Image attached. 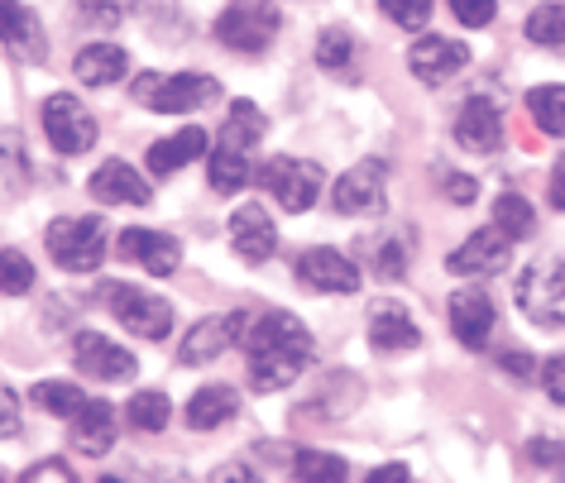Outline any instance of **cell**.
<instances>
[{
	"instance_id": "obj_12",
	"label": "cell",
	"mask_w": 565,
	"mask_h": 483,
	"mask_svg": "<svg viewBox=\"0 0 565 483\" xmlns=\"http://www.w3.org/2000/svg\"><path fill=\"white\" fill-rule=\"evenodd\" d=\"M245 325H249L245 311H231V316H206V321H196L192 331H188V340L178 345V359L188 364V368L221 359V354L239 340V331H245Z\"/></svg>"
},
{
	"instance_id": "obj_30",
	"label": "cell",
	"mask_w": 565,
	"mask_h": 483,
	"mask_svg": "<svg viewBox=\"0 0 565 483\" xmlns=\"http://www.w3.org/2000/svg\"><path fill=\"white\" fill-rule=\"evenodd\" d=\"M493 230L508 235L518 245V239H527L536 230V211L527 196H518V192H503L499 202H493Z\"/></svg>"
},
{
	"instance_id": "obj_38",
	"label": "cell",
	"mask_w": 565,
	"mask_h": 483,
	"mask_svg": "<svg viewBox=\"0 0 565 483\" xmlns=\"http://www.w3.org/2000/svg\"><path fill=\"white\" fill-rule=\"evenodd\" d=\"M379 10L398 24V30H422L431 20V0H379Z\"/></svg>"
},
{
	"instance_id": "obj_20",
	"label": "cell",
	"mask_w": 565,
	"mask_h": 483,
	"mask_svg": "<svg viewBox=\"0 0 565 483\" xmlns=\"http://www.w3.org/2000/svg\"><path fill=\"white\" fill-rule=\"evenodd\" d=\"M456 139H460V149H470V153H493L503 139L499 106H493L489 96H470L456 116Z\"/></svg>"
},
{
	"instance_id": "obj_29",
	"label": "cell",
	"mask_w": 565,
	"mask_h": 483,
	"mask_svg": "<svg viewBox=\"0 0 565 483\" xmlns=\"http://www.w3.org/2000/svg\"><path fill=\"white\" fill-rule=\"evenodd\" d=\"M34 168H30V153H24V139L15 130L0 135V196H20L30 187Z\"/></svg>"
},
{
	"instance_id": "obj_1",
	"label": "cell",
	"mask_w": 565,
	"mask_h": 483,
	"mask_svg": "<svg viewBox=\"0 0 565 483\" xmlns=\"http://www.w3.org/2000/svg\"><path fill=\"white\" fill-rule=\"evenodd\" d=\"M245 354H249V388L282 393L317 364V340L292 311H264L245 331Z\"/></svg>"
},
{
	"instance_id": "obj_43",
	"label": "cell",
	"mask_w": 565,
	"mask_h": 483,
	"mask_svg": "<svg viewBox=\"0 0 565 483\" xmlns=\"http://www.w3.org/2000/svg\"><path fill=\"white\" fill-rule=\"evenodd\" d=\"M441 196H446V202L470 206L475 196H479V182H475L470 173H446V178H441Z\"/></svg>"
},
{
	"instance_id": "obj_17",
	"label": "cell",
	"mask_w": 565,
	"mask_h": 483,
	"mask_svg": "<svg viewBox=\"0 0 565 483\" xmlns=\"http://www.w3.org/2000/svg\"><path fill=\"white\" fill-rule=\"evenodd\" d=\"M231 249L245 264H268L278 249V225L264 206H239L231 216Z\"/></svg>"
},
{
	"instance_id": "obj_22",
	"label": "cell",
	"mask_w": 565,
	"mask_h": 483,
	"mask_svg": "<svg viewBox=\"0 0 565 483\" xmlns=\"http://www.w3.org/2000/svg\"><path fill=\"white\" fill-rule=\"evenodd\" d=\"M370 340H374V350L398 354V350H413L422 340V331L398 302H388L384 297V302H374V311H370Z\"/></svg>"
},
{
	"instance_id": "obj_34",
	"label": "cell",
	"mask_w": 565,
	"mask_h": 483,
	"mask_svg": "<svg viewBox=\"0 0 565 483\" xmlns=\"http://www.w3.org/2000/svg\"><path fill=\"white\" fill-rule=\"evenodd\" d=\"M522 34H527L536 49L565 53V6H536L527 15V24H522Z\"/></svg>"
},
{
	"instance_id": "obj_18",
	"label": "cell",
	"mask_w": 565,
	"mask_h": 483,
	"mask_svg": "<svg viewBox=\"0 0 565 483\" xmlns=\"http://www.w3.org/2000/svg\"><path fill=\"white\" fill-rule=\"evenodd\" d=\"M87 192H92L102 206H149V182L139 178L125 159H106V163L92 173Z\"/></svg>"
},
{
	"instance_id": "obj_47",
	"label": "cell",
	"mask_w": 565,
	"mask_h": 483,
	"mask_svg": "<svg viewBox=\"0 0 565 483\" xmlns=\"http://www.w3.org/2000/svg\"><path fill=\"white\" fill-rule=\"evenodd\" d=\"M551 206L565 211V153L551 163Z\"/></svg>"
},
{
	"instance_id": "obj_10",
	"label": "cell",
	"mask_w": 565,
	"mask_h": 483,
	"mask_svg": "<svg viewBox=\"0 0 565 483\" xmlns=\"http://www.w3.org/2000/svg\"><path fill=\"white\" fill-rule=\"evenodd\" d=\"M292 273H298V282L302 288H312V292H360L355 259L341 254V249H327V245L302 249L298 264H292Z\"/></svg>"
},
{
	"instance_id": "obj_26",
	"label": "cell",
	"mask_w": 565,
	"mask_h": 483,
	"mask_svg": "<svg viewBox=\"0 0 565 483\" xmlns=\"http://www.w3.org/2000/svg\"><path fill=\"white\" fill-rule=\"evenodd\" d=\"M249 178H254V153L235 149V144H221V139H216V149H211V163H206V182H211V192L235 196Z\"/></svg>"
},
{
	"instance_id": "obj_14",
	"label": "cell",
	"mask_w": 565,
	"mask_h": 483,
	"mask_svg": "<svg viewBox=\"0 0 565 483\" xmlns=\"http://www.w3.org/2000/svg\"><path fill=\"white\" fill-rule=\"evenodd\" d=\"M493 321H499V307L484 288H460L450 292V331L465 350H484L493 335Z\"/></svg>"
},
{
	"instance_id": "obj_23",
	"label": "cell",
	"mask_w": 565,
	"mask_h": 483,
	"mask_svg": "<svg viewBox=\"0 0 565 483\" xmlns=\"http://www.w3.org/2000/svg\"><path fill=\"white\" fill-rule=\"evenodd\" d=\"M206 153V130H178V135H163L149 144V173L153 178H168L178 168L196 163Z\"/></svg>"
},
{
	"instance_id": "obj_36",
	"label": "cell",
	"mask_w": 565,
	"mask_h": 483,
	"mask_svg": "<svg viewBox=\"0 0 565 483\" xmlns=\"http://www.w3.org/2000/svg\"><path fill=\"white\" fill-rule=\"evenodd\" d=\"M34 288V264L24 259L20 249H0V292L6 297H20Z\"/></svg>"
},
{
	"instance_id": "obj_11",
	"label": "cell",
	"mask_w": 565,
	"mask_h": 483,
	"mask_svg": "<svg viewBox=\"0 0 565 483\" xmlns=\"http://www.w3.org/2000/svg\"><path fill=\"white\" fill-rule=\"evenodd\" d=\"M73 359L87 378L96 383H130L135 378V354L116 345V340H106L102 331H77V345H73Z\"/></svg>"
},
{
	"instance_id": "obj_28",
	"label": "cell",
	"mask_w": 565,
	"mask_h": 483,
	"mask_svg": "<svg viewBox=\"0 0 565 483\" xmlns=\"http://www.w3.org/2000/svg\"><path fill=\"white\" fill-rule=\"evenodd\" d=\"M264 130H268V120H264L259 106H254V101H231V116H225L221 144H235V149L254 153V149L264 144Z\"/></svg>"
},
{
	"instance_id": "obj_6",
	"label": "cell",
	"mask_w": 565,
	"mask_h": 483,
	"mask_svg": "<svg viewBox=\"0 0 565 483\" xmlns=\"http://www.w3.org/2000/svg\"><path fill=\"white\" fill-rule=\"evenodd\" d=\"M102 302L110 307V316L139 340H168V331H173V307L153 292L130 288V282H106Z\"/></svg>"
},
{
	"instance_id": "obj_25",
	"label": "cell",
	"mask_w": 565,
	"mask_h": 483,
	"mask_svg": "<svg viewBox=\"0 0 565 483\" xmlns=\"http://www.w3.org/2000/svg\"><path fill=\"white\" fill-rule=\"evenodd\" d=\"M73 73H77V82H87V87H110V82H120L130 73V53L116 44H87L77 53Z\"/></svg>"
},
{
	"instance_id": "obj_40",
	"label": "cell",
	"mask_w": 565,
	"mask_h": 483,
	"mask_svg": "<svg viewBox=\"0 0 565 483\" xmlns=\"http://www.w3.org/2000/svg\"><path fill=\"white\" fill-rule=\"evenodd\" d=\"M20 431H24L20 397H15V388H6V383H0V440H20Z\"/></svg>"
},
{
	"instance_id": "obj_48",
	"label": "cell",
	"mask_w": 565,
	"mask_h": 483,
	"mask_svg": "<svg viewBox=\"0 0 565 483\" xmlns=\"http://www.w3.org/2000/svg\"><path fill=\"white\" fill-rule=\"evenodd\" d=\"M499 364H503V368H508V374H513V378H532V368H536V364L527 359V354H518V350H508Z\"/></svg>"
},
{
	"instance_id": "obj_8",
	"label": "cell",
	"mask_w": 565,
	"mask_h": 483,
	"mask_svg": "<svg viewBox=\"0 0 565 483\" xmlns=\"http://www.w3.org/2000/svg\"><path fill=\"white\" fill-rule=\"evenodd\" d=\"M384 178H388V168L379 159L355 163L345 178H335L331 211L335 216H384Z\"/></svg>"
},
{
	"instance_id": "obj_7",
	"label": "cell",
	"mask_w": 565,
	"mask_h": 483,
	"mask_svg": "<svg viewBox=\"0 0 565 483\" xmlns=\"http://www.w3.org/2000/svg\"><path fill=\"white\" fill-rule=\"evenodd\" d=\"M44 135H49V144L58 149V153H87L96 144V120H92V110L77 101V96H67V92H53L49 101H44Z\"/></svg>"
},
{
	"instance_id": "obj_32",
	"label": "cell",
	"mask_w": 565,
	"mask_h": 483,
	"mask_svg": "<svg viewBox=\"0 0 565 483\" xmlns=\"http://www.w3.org/2000/svg\"><path fill=\"white\" fill-rule=\"evenodd\" d=\"M527 110L532 125L551 139H565V87H536L527 92Z\"/></svg>"
},
{
	"instance_id": "obj_49",
	"label": "cell",
	"mask_w": 565,
	"mask_h": 483,
	"mask_svg": "<svg viewBox=\"0 0 565 483\" xmlns=\"http://www.w3.org/2000/svg\"><path fill=\"white\" fill-rule=\"evenodd\" d=\"M364 483H407V464H384V469H374Z\"/></svg>"
},
{
	"instance_id": "obj_3",
	"label": "cell",
	"mask_w": 565,
	"mask_h": 483,
	"mask_svg": "<svg viewBox=\"0 0 565 483\" xmlns=\"http://www.w3.org/2000/svg\"><path fill=\"white\" fill-rule=\"evenodd\" d=\"M44 245L53 264L67 273H96L106 259V221L102 216H58L49 225Z\"/></svg>"
},
{
	"instance_id": "obj_16",
	"label": "cell",
	"mask_w": 565,
	"mask_h": 483,
	"mask_svg": "<svg viewBox=\"0 0 565 483\" xmlns=\"http://www.w3.org/2000/svg\"><path fill=\"white\" fill-rule=\"evenodd\" d=\"M116 254H120V259H130V264H139L153 278H168V273H178V254L182 249H178L173 235L145 230V225H130V230H120Z\"/></svg>"
},
{
	"instance_id": "obj_31",
	"label": "cell",
	"mask_w": 565,
	"mask_h": 483,
	"mask_svg": "<svg viewBox=\"0 0 565 483\" xmlns=\"http://www.w3.org/2000/svg\"><path fill=\"white\" fill-rule=\"evenodd\" d=\"M292 479L298 483H345L350 469L341 454L331 450H298V460H292Z\"/></svg>"
},
{
	"instance_id": "obj_33",
	"label": "cell",
	"mask_w": 565,
	"mask_h": 483,
	"mask_svg": "<svg viewBox=\"0 0 565 483\" xmlns=\"http://www.w3.org/2000/svg\"><path fill=\"white\" fill-rule=\"evenodd\" d=\"M34 407L53 411V417H77L87 407V393L67 378H44V383H34Z\"/></svg>"
},
{
	"instance_id": "obj_37",
	"label": "cell",
	"mask_w": 565,
	"mask_h": 483,
	"mask_svg": "<svg viewBox=\"0 0 565 483\" xmlns=\"http://www.w3.org/2000/svg\"><path fill=\"white\" fill-rule=\"evenodd\" d=\"M350 58H355V39H350L345 30H327L317 39V63L327 67V73H345Z\"/></svg>"
},
{
	"instance_id": "obj_50",
	"label": "cell",
	"mask_w": 565,
	"mask_h": 483,
	"mask_svg": "<svg viewBox=\"0 0 565 483\" xmlns=\"http://www.w3.org/2000/svg\"><path fill=\"white\" fill-rule=\"evenodd\" d=\"M96 483H120V479H96Z\"/></svg>"
},
{
	"instance_id": "obj_45",
	"label": "cell",
	"mask_w": 565,
	"mask_h": 483,
	"mask_svg": "<svg viewBox=\"0 0 565 483\" xmlns=\"http://www.w3.org/2000/svg\"><path fill=\"white\" fill-rule=\"evenodd\" d=\"M542 383H546L551 402H561V407H565V354H556V359H546V368H542Z\"/></svg>"
},
{
	"instance_id": "obj_5",
	"label": "cell",
	"mask_w": 565,
	"mask_h": 483,
	"mask_svg": "<svg viewBox=\"0 0 565 483\" xmlns=\"http://www.w3.org/2000/svg\"><path fill=\"white\" fill-rule=\"evenodd\" d=\"M278 24H282V10L274 0H231L216 15V39L231 53L254 58V53H264L278 39Z\"/></svg>"
},
{
	"instance_id": "obj_15",
	"label": "cell",
	"mask_w": 565,
	"mask_h": 483,
	"mask_svg": "<svg viewBox=\"0 0 565 483\" xmlns=\"http://www.w3.org/2000/svg\"><path fill=\"white\" fill-rule=\"evenodd\" d=\"M508 254H513V239L489 225V230H475L470 239H465V245L446 259V268L460 273V278H493V273L508 268Z\"/></svg>"
},
{
	"instance_id": "obj_41",
	"label": "cell",
	"mask_w": 565,
	"mask_h": 483,
	"mask_svg": "<svg viewBox=\"0 0 565 483\" xmlns=\"http://www.w3.org/2000/svg\"><path fill=\"white\" fill-rule=\"evenodd\" d=\"M77 10H82V20H87L92 30H116V24H120V6H116V0H77Z\"/></svg>"
},
{
	"instance_id": "obj_46",
	"label": "cell",
	"mask_w": 565,
	"mask_h": 483,
	"mask_svg": "<svg viewBox=\"0 0 565 483\" xmlns=\"http://www.w3.org/2000/svg\"><path fill=\"white\" fill-rule=\"evenodd\" d=\"M211 483H264L245 460H231V464H216L211 469Z\"/></svg>"
},
{
	"instance_id": "obj_21",
	"label": "cell",
	"mask_w": 565,
	"mask_h": 483,
	"mask_svg": "<svg viewBox=\"0 0 565 483\" xmlns=\"http://www.w3.org/2000/svg\"><path fill=\"white\" fill-rule=\"evenodd\" d=\"M73 450L77 454H106L110 446H116V407L102 402V397H87V407L73 417Z\"/></svg>"
},
{
	"instance_id": "obj_39",
	"label": "cell",
	"mask_w": 565,
	"mask_h": 483,
	"mask_svg": "<svg viewBox=\"0 0 565 483\" xmlns=\"http://www.w3.org/2000/svg\"><path fill=\"white\" fill-rule=\"evenodd\" d=\"M450 15L460 24H470V30H484L499 15V0H450Z\"/></svg>"
},
{
	"instance_id": "obj_19",
	"label": "cell",
	"mask_w": 565,
	"mask_h": 483,
	"mask_svg": "<svg viewBox=\"0 0 565 483\" xmlns=\"http://www.w3.org/2000/svg\"><path fill=\"white\" fill-rule=\"evenodd\" d=\"M0 44L15 53L20 63H44L49 58V39L20 0H0Z\"/></svg>"
},
{
	"instance_id": "obj_44",
	"label": "cell",
	"mask_w": 565,
	"mask_h": 483,
	"mask_svg": "<svg viewBox=\"0 0 565 483\" xmlns=\"http://www.w3.org/2000/svg\"><path fill=\"white\" fill-rule=\"evenodd\" d=\"M527 454H532V464H542V469H565V446L551 436H536L527 446Z\"/></svg>"
},
{
	"instance_id": "obj_51",
	"label": "cell",
	"mask_w": 565,
	"mask_h": 483,
	"mask_svg": "<svg viewBox=\"0 0 565 483\" xmlns=\"http://www.w3.org/2000/svg\"><path fill=\"white\" fill-rule=\"evenodd\" d=\"M168 483H188V479H168Z\"/></svg>"
},
{
	"instance_id": "obj_42",
	"label": "cell",
	"mask_w": 565,
	"mask_h": 483,
	"mask_svg": "<svg viewBox=\"0 0 565 483\" xmlns=\"http://www.w3.org/2000/svg\"><path fill=\"white\" fill-rule=\"evenodd\" d=\"M20 483H77V474L67 469V460H39L24 469Z\"/></svg>"
},
{
	"instance_id": "obj_4",
	"label": "cell",
	"mask_w": 565,
	"mask_h": 483,
	"mask_svg": "<svg viewBox=\"0 0 565 483\" xmlns=\"http://www.w3.org/2000/svg\"><path fill=\"white\" fill-rule=\"evenodd\" d=\"M518 307L542 331H565V259H532L522 268Z\"/></svg>"
},
{
	"instance_id": "obj_13",
	"label": "cell",
	"mask_w": 565,
	"mask_h": 483,
	"mask_svg": "<svg viewBox=\"0 0 565 483\" xmlns=\"http://www.w3.org/2000/svg\"><path fill=\"white\" fill-rule=\"evenodd\" d=\"M465 63H470V49L456 44V39H441V34H422L413 49H407V67H413L417 82H427V87H441L456 73H465Z\"/></svg>"
},
{
	"instance_id": "obj_35",
	"label": "cell",
	"mask_w": 565,
	"mask_h": 483,
	"mask_svg": "<svg viewBox=\"0 0 565 483\" xmlns=\"http://www.w3.org/2000/svg\"><path fill=\"white\" fill-rule=\"evenodd\" d=\"M168 417H173V407H168L163 393H135L130 407H125V421H130L135 431H163Z\"/></svg>"
},
{
	"instance_id": "obj_24",
	"label": "cell",
	"mask_w": 565,
	"mask_h": 483,
	"mask_svg": "<svg viewBox=\"0 0 565 483\" xmlns=\"http://www.w3.org/2000/svg\"><path fill=\"white\" fill-rule=\"evenodd\" d=\"M235 411H239L235 388H225V383H206V388H196L192 402H188V426L192 431H216V426L235 421Z\"/></svg>"
},
{
	"instance_id": "obj_52",
	"label": "cell",
	"mask_w": 565,
	"mask_h": 483,
	"mask_svg": "<svg viewBox=\"0 0 565 483\" xmlns=\"http://www.w3.org/2000/svg\"><path fill=\"white\" fill-rule=\"evenodd\" d=\"M0 483H6V474H0Z\"/></svg>"
},
{
	"instance_id": "obj_2",
	"label": "cell",
	"mask_w": 565,
	"mask_h": 483,
	"mask_svg": "<svg viewBox=\"0 0 565 483\" xmlns=\"http://www.w3.org/2000/svg\"><path fill=\"white\" fill-rule=\"evenodd\" d=\"M135 101L159 116H188V110L221 101V82L206 73H145L135 77Z\"/></svg>"
},
{
	"instance_id": "obj_27",
	"label": "cell",
	"mask_w": 565,
	"mask_h": 483,
	"mask_svg": "<svg viewBox=\"0 0 565 483\" xmlns=\"http://www.w3.org/2000/svg\"><path fill=\"white\" fill-rule=\"evenodd\" d=\"M364 264H370V273L374 278H384V282H398L407 273V235L403 230H388V235H379V239H364Z\"/></svg>"
},
{
	"instance_id": "obj_9",
	"label": "cell",
	"mask_w": 565,
	"mask_h": 483,
	"mask_svg": "<svg viewBox=\"0 0 565 483\" xmlns=\"http://www.w3.org/2000/svg\"><path fill=\"white\" fill-rule=\"evenodd\" d=\"M259 182L278 196L282 211H312L321 196V168L302 159H268L259 168Z\"/></svg>"
}]
</instances>
